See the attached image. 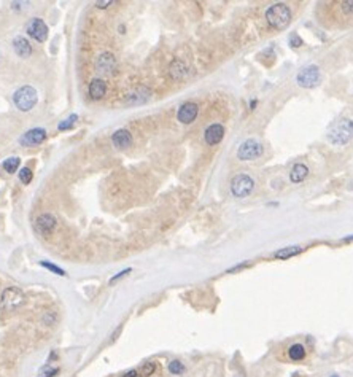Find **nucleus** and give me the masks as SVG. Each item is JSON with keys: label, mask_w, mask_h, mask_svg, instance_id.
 Listing matches in <instances>:
<instances>
[{"label": "nucleus", "mask_w": 353, "mask_h": 377, "mask_svg": "<svg viewBox=\"0 0 353 377\" xmlns=\"http://www.w3.org/2000/svg\"><path fill=\"white\" fill-rule=\"evenodd\" d=\"M301 38H299V35H296V34H291L290 35V45L291 47H294V48H298V47H301Z\"/></svg>", "instance_id": "nucleus-31"}, {"label": "nucleus", "mask_w": 353, "mask_h": 377, "mask_svg": "<svg viewBox=\"0 0 353 377\" xmlns=\"http://www.w3.org/2000/svg\"><path fill=\"white\" fill-rule=\"evenodd\" d=\"M307 175H309V167H307L306 164H296L294 167L291 169V172H290V180L293 182V183H301V182H304L306 178H307Z\"/></svg>", "instance_id": "nucleus-19"}, {"label": "nucleus", "mask_w": 353, "mask_h": 377, "mask_svg": "<svg viewBox=\"0 0 353 377\" xmlns=\"http://www.w3.org/2000/svg\"><path fill=\"white\" fill-rule=\"evenodd\" d=\"M169 373H170V374H174V376L183 374V373H185V366H183V363H182V361H178V360H172V361L169 363Z\"/></svg>", "instance_id": "nucleus-26"}, {"label": "nucleus", "mask_w": 353, "mask_h": 377, "mask_svg": "<svg viewBox=\"0 0 353 377\" xmlns=\"http://www.w3.org/2000/svg\"><path fill=\"white\" fill-rule=\"evenodd\" d=\"M304 248L299 247V245H293V247H285V248H280L279 252L274 253V258L275 259H288V258H293L296 255L303 253Z\"/></svg>", "instance_id": "nucleus-20"}, {"label": "nucleus", "mask_w": 353, "mask_h": 377, "mask_svg": "<svg viewBox=\"0 0 353 377\" xmlns=\"http://www.w3.org/2000/svg\"><path fill=\"white\" fill-rule=\"evenodd\" d=\"M237 377H245V376H243V374H239V376H237Z\"/></svg>", "instance_id": "nucleus-38"}, {"label": "nucleus", "mask_w": 353, "mask_h": 377, "mask_svg": "<svg viewBox=\"0 0 353 377\" xmlns=\"http://www.w3.org/2000/svg\"><path fill=\"white\" fill-rule=\"evenodd\" d=\"M262 143L258 142L256 139H248L245 140L240 146H239V151H237V158L240 161H253V159L259 158L262 155Z\"/></svg>", "instance_id": "nucleus-5"}, {"label": "nucleus", "mask_w": 353, "mask_h": 377, "mask_svg": "<svg viewBox=\"0 0 353 377\" xmlns=\"http://www.w3.org/2000/svg\"><path fill=\"white\" fill-rule=\"evenodd\" d=\"M137 377H142V376H137Z\"/></svg>", "instance_id": "nucleus-39"}, {"label": "nucleus", "mask_w": 353, "mask_h": 377, "mask_svg": "<svg viewBox=\"0 0 353 377\" xmlns=\"http://www.w3.org/2000/svg\"><path fill=\"white\" fill-rule=\"evenodd\" d=\"M108 5H113L112 0H107V2H95V6H97V8H107Z\"/></svg>", "instance_id": "nucleus-32"}, {"label": "nucleus", "mask_w": 353, "mask_h": 377, "mask_svg": "<svg viewBox=\"0 0 353 377\" xmlns=\"http://www.w3.org/2000/svg\"><path fill=\"white\" fill-rule=\"evenodd\" d=\"M57 358V353H53V355H49V360H56Z\"/></svg>", "instance_id": "nucleus-34"}, {"label": "nucleus", "mask_w": 353, "mask_h": 377, "mask_svg": "<svg viewBox=\"0 0 353 377\" xmlns=\"http://www.w3.org/2000/svg\"><path fill=\"white\" fill-rule=\"evenodd\" d=\"M32 170L29 167H23L21 170H19V180H21L24 185H29L32 182Z\"/></svg>", "instance_id": "nucleus-27"}, {"label": "nucleus", "mask_w": 353, "mask_h": 377, "mask_svg": "<svg viewBox=\"0 0 353 377\" xmlns=\"http://www.w3.org/2000/svg\"><path fill=\"white\" fill-rule=\"evenodd\" d=\"M25 29H27V34L38 43H43L48 38V25L40 18H32Z\"/></svg>", "instance_id": "nucleus-8"}, {"label": "nucleus", "mask_w": 353, "mask_h": 377, "mask_svg": "<svg viewBox=\"0 0 353 377\" xmlns=\"http://www.w3.org/2000/svg\"><path fill=\"white\" fill-rule=\"evenodd\" d=\"M95 70L102 75H113L117 70V59L112 53H102L95 59Z\"/></svg>", "instance_id": "nucleus-9"}, {"label": "nucleus", "mask_w": 353, "mask_h": 377, "mask_svg": "<svg viewBox=\"0 0 353 377\" xmlns=\"http://www.w3.org/2000/svg\"><path fill=\"white\" fill-rule=\"evenodd\" d=\"M45 139H47V131L42 129V127H34V129L27 131L19 137V143L24 146H35L43 143Z\"/></svg>", "instance_id": "nucleus-10"}, {"label": "nucleus", "mask_w": 353, "mask_h": 377, "mask_svg": "<svg viewBox=\"0 0 353 377\" xmlns=\"http://www.w3.org/2000/svg\"><path fill=\"white\" fill-rule=\"evenodd\" d=\"M78 121V115H70V117L67 119L61 121L59 124H57V129L59 131H67V129H72L73 124Z\"/></svg>", "instance_id": "nucleus-23"}, {"label": "nucleus", "mask_w": 353, "mask_h": 377, "mask_svg": "<svg viewBox=\"0 0 353 377\" xmlns=\"http://www.w3.org/2000/svg\"><path fill=\"white\" fill-rule=\"evenodd\" d=\"M296 81L301 88H313L318 85L320 81V69L315 64H309L299 70L296 76Z\"/></svg>", "instance_id": "nucleus-6"}, {"label": "nucleus", "mask_w": 353, "mask_h": 377, "mask_svg": "<svg viewBox=\"0 0 353 377\" xmlns=\"http://www.w3.org/2000/svg\"><path fill=\"white\" fill-rule=\"evenodd\" d=\"M107 94V83L102 78H94L91 83H89V95L94 100L102 99Z\"/></svg>", "instance_id": "nucleus-16"}, {"label": "nucleus", "mask_w": 353, "mask_h": 377, "mask_svg": "<svg viewBox=\"0 0 353 377\" xmlns=\"http://www.w3.org/2000/svg\"><path fill=\"white\" fill-rule=\"evenodd\" d=\"M150 97H151L150 89L145 86H139L126 95V104L127 105H140V104H145L146 100H150Z\"/></svg>", "instance_id": "nucleus-12"}, {"label": "nucleus", "mask_w": 353, "mask_h": 377, "mask_svg": "<svg viewBox=\"0 0 353 377\" xmlns=\"http://www.w3.org/2000/svg\"><path fill=\"white\" fill-rule=\"evenodd\" d=\"M328 140L332 145L342 146L347 145L353 139V121L350 118L339 119L336 124H332L328 131Z\"/></svg>", "instance_id": "nucleus-1"}, {"label": "nucleus", "mask_w": 353, "mask_h": 377, "mask_svg": "<svg viewBox=\"0 0 353 377\" xmlns=\"http://www.w3.org/2000/svg\"><path fill=\"white\" fill-rule=\"evenodd\" d=\"M345 240H353V237H345Z\"/></svg>", "instance_id": "nucleus-36"}, {"label": "nucleus", "mask_w": 353, "mask_h": 377, "mask_svg": "<svg viewBox=\"0 0 353 377\" xmlns=\"http://www.w3.org/2000/svg\"><path fill=\"white\" fill-rule=\"evenodd\" d=\"M253 188H255L253 178L250 175H247V174L235 175L233 178V182H231V193H233V196L239 197V199L247 197L253 191Z\"/></svg>", "instance_id": "nucleus-4"}, {"label": "nucleus", "mask_w": 353, "mask_h": 377, "mask_svg": "<svg viewBox=\"0 0 353 377\" xmlns=\"http://www.w3.org/2000/svg\"><path fill=\"white\" fill-rule=\"evenodd\" d=\"M24 293L16 288V286H8V288H5L3 293H2V304L5 309H16L18 306H21L24 303Z\"/></svg>", "instance_id": "nucleus-7"}, {"label": "nucleus", "mask_w": 353, "mask_h": 377, "mask_svg": "<svg viewBox=\"0 0 353 377\" xmlns=\"http://www.w3.org/2000/svg\"><path fill=\"white\" fill-rule=\"evenodd\" d=\"M331 377H339V376H337V374H332Z\"/></svg>", "instance_id": "nucleus-37"}, {"label": "nucleus", "mask_w": 353, "mask_h": 377, "mask_svg": "<svg viewBox=\"0 0 353 377\" xmlns=\"http://www.w3.org/2000/svg\"><path fill=\"white\" fill-rule=\"evenodd\" d=\"M250 107H252V110L256 107V100H252V104H250Z\"/></svg>", "instance_id": "nucleus-35"}, {"label": "nucleus", "mask_w": 353, "mask_h": 377, "mask_svg": "<svg viewBox=\"0 0 353 377\" xmlns=\"http://www.w3.org/2000/svg\"><path fill=\"white\" fill-rule=\"evenodd\" d=\"M169 73L172 76V80H183L185 76H188V67H186V64L183 61L175 59L170 64Z\"/></svg>", "instance_id": "nucleus-18"}, {"label": "nucleus", "mask_w": 353, "mask_h": 377, "mask_svg": "<svg viewBox=\"0 0 353 377\" xmlns=\"http://www.w3.org/2000/svg\"><path fill=\"white\" fill-rule=\"evenodd\" d=\"M40 264L45 267V269H48V271H51L53 274H56V276H61V277H66V276H67L66 271L61 269L59 266H56V264H53V263H48V261H40Z\"/></svg>", "instance_id": "nucleus-25"}, {"label": "nucleus", "mask_w": 353, "mask_h": 377, "mask_svg": "<svg viewBox=\"0 0 353 377\" xmlns=\"http://www.w3.org/2000/svg\"><path fill=\"white\" fill-rule=\"evenodd\" d=\"M266 19L274 29H285L291 23V10L286 3H274L266 10Z\"/></svg>", "instance_id": "nucleus-2"}, {"label": "nucleus", "mask_w": 353, "mask_h": 377, "mask_svg": "<svg viewBox=\"0 0 353 377\" xmlns=\"http://www.w3.org/2000/svg\"><path fill=\"white\" fill-rule=\"evenodd\" d=\"M199 113V105L196 102H185V104L178 108L177 112V119L183 124H191L196 119Z\"/></svg>", "instance_id": "nucleus-11"}, {"label": "nucleus", "mask_w": 353, "mask_h": 377, "mask_svg": "<svg viewBox=\"0 0 353 377\" xmlns=\"http://www.w3.org/2000/svg\"><path fill=\"white\" fill-rule=\"evenodd\" d=\"M13 100H15V105L21 112H29L35 107L37 100H38V94L35 91V88L23 86V88H19L15 94H13Z\"/></svg>", "instance_id": "nucleus-3"}, {"label": "nucleus", "mask_w": 353, "mask_h": 377, "mask_svg": "<svg viewBox=\"0 0 353 377\" xmlns=\"http://www.w3.org/2000/svg\"><path fill=\"white\" fill-rule=\"evenodd\" d=\"M139 376V371L137 369H131V371H127L123 377H137Z\"/></svg>", "instance_id": "nucleus-33"}, {"label": "nucleus", "mask_w": 353, "mask_h": 377, "mask_svg": "<svg viewBox=\"0 0 353 377\" xmlns=\"http://www.w3.org/2000/svg\"><path fill=\"white\" fill-rule=\"evenodd\" d=\"M156 371V365L153 361H148V363H145L143 365V368H142V371H140V376L142 377H150V376H153V373Z\"/></svg>", "instance_id": "nucleus-28"}, {"label": "nucleus", "mask_w": 353, "mask_h": 377, "mask_svg": "<svg viewBox=\"0 0 353 377\" xmlns=\"http://www.w3.org/2000/svg\"><path fill=\"white\" fill-rule=\"evenodd\" d=\"M19 164H21V159L13 156V158H8L6 161H3V169L8 172V174H13V172H16Z\"/></svg>", "instance_id": "nucleus-22"}, {"label": "nucleus", "mask_w": 353, "mask_h": 377, "mask_svg": "<svg viewBox=\"0 0 353 377\" xmlns=\"http://www.w3.org/2000/svg\"><path fill=\"white\" fill-rule=\"evenodd\" d=\"M341 8L344 13H347V15H353V2H342Z\"/></svg>", "instance_id": "nucleus-30"}, {"label": "nucleus", "mask_w": 353, "mask_h": 377, "mask_svg": "<svg viewBox=\"0 0 353 377\" xmlns=\"http://www.w3.org/2000/svg\"><path fill=\"white\" fill-rule=\"evenodd\" d=\"M112 142L118 150H126L132 145V134L127 129H118L112 136Z\"/></svg>", "instance_id": "nucleus-15"}, {"label": "nucleus", "mask_w": 353, "mask_h": 377, "mask_svg": "<svg viewBox=\"0 0 353 377\" xmlns=\"http://www.w3.org/2000/svg\"><path fill=\"white\" fill-rule=\"evenodd\" d=\"M61 369L59 368H53L51 365H45L40 368V371H38V377H54L59 374Z\"/></svg>", "instance_id": "nucleus-24"}, {"label": "nucleus", "mask_w": 353, "mask_h": 377, "mask_svg": "<svg viewBox=\"0 0 353 377\" xmlns=\"http://www.w3.org/2000/svg\"><path fill=\"white\" fill-rule=\"evenodd\" d=\"M288 358L291 361H303L306 358V349L303 344H293L288 349Z\"/></svg>", "instance_id": "nucleus-21"}, {"label": "nucleus", "mask_w": 353, "mask_h": 377, "mask_svg": "<svg viewBox=\"0 0 353 377\" xmlns=\"http://www.w3.org/2000/svg\"><path fill=\"white\" fill-rule=\"evenodd\" d=\"M131 271H132V269H131V267H127V269H124V271H121L119 274H117V276H115V277H112V279H110V285H113L115 282H118V280H119V279H123V277H126V276H127V274H129Z\"/></svg>", "instance_id": "nucleus-29"}, {"label": "nucleus", "mask_w": 353, "mask_h": 377, "mask_svg": "<svg viewBox=\"0 0 353 377\" xmlns=\"http://www.w3.org/2000/svg\"><path fill=\"white\" fill-rule=\"evenodd\" d=\"M54 226H56V216L51 215V213H43L35 220L37 231L40 234H43V236H48V234L53 233Z\"/></svg>", "instance_id": "nucleus-13"}, {"label": "nucleus", "mask_w": 353, "mask_h": 377, "mask_svg": "<svg viewBox=\"0 0 353 377\" xmlns=\"http://www.w3.org/2000/svg\"><path fill=\"white\" fill-rule=\"evenodd\" d=\"M224 137V127L220 123L210 124L207 129H205V142H207L210 146L218 145Z\"/></svg>", "instance_id": "nucleus-14"}, {"label": "nucleus", "mask_w": 353, "mask_h": 377, "mask_svg": "<svg viewBox=\"0 0 353 377\" xmlns=\"http://www.w3.org/2000/svg\"><path fill=\"white\" fill-rule=\"evenodd\" d=\"M13 49L19 57H29L32 54V47L29 40H25L24 37H16L13 40Z\"/></svg>", "instance_id": "nucleus-17"}]
</instances>
